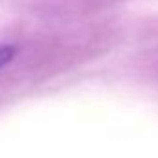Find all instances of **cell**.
<instances>
[{
  "instance_id": "cell-1",
  "label": "cell",
  "mask_w": 158,
  "mask_h": 158,
  "mask_svg": "<svg viewBox=\"0 0 158 158\" xmlns=\"http://www.w3.org/2000/svg\"><path fill=\"white\" fill-rule=\"evenodd\" d=\"M17 50L13 46H7V44H0V68H4L13 57H15Z\"/></svg>"
}]
</instances>
